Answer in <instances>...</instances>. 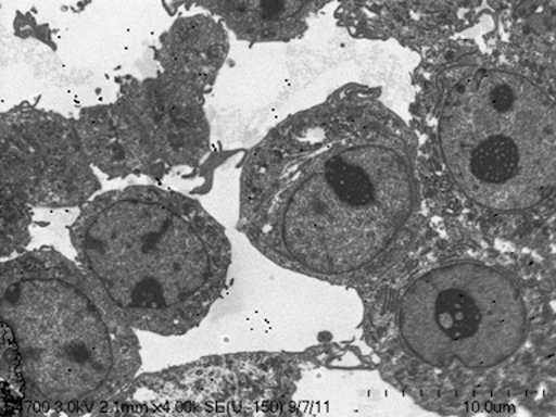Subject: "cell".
Listing matches in <instances>:
<instances>
[{
    "instance_id": "5",
    "label": "cell",
    "mask_w": 556,
    "mask_h": 417,
    "mask_svg": "<svg viewBox=\"0 0 556 417\" xmlns=\"http://www.w3.org/2000/svg\"><path fill=\"white\" fill-rule=\"evenodd\" d=\"M0 315L20 355V415H99L141 371L137 330L54 248L3 260Z\"/></svg>"
},
{
    "instance_id": "1",
    "label": "cell",
    "mask_w": 556,
    "mask_h": 417,
    "mask_svg": "<svg viewBox=\"0 0 556 417\" xmlns=\"http://www.w3.org/2000/svg\"><path fill=\"white\" fill-rule=\"evenodd\" d=\"M419 163L406 122L369 87H343L274 126L248 152L239 232L290 271L369 285L416 241Z\"/></svg>"
},
{
    "instance_id": "3",
    "label": "cell",
    "mask_w": 556,
    "mask_h": 417,
    "mask_svg": "<svg viewBox=\"0 0 556 417\" xmlns=\"http://www.w3.org/2000/svg\"><path fill=\"white\" fill-rule=\"evenodd\" d=\"M417 117L426 168L469 220L510 228L552 202L554 90L532 70L485 59L451 65L426 87Z\"/></svg>"
},
{
    "instance_id": "2",
    "label": "cell",
    "mask_w": 556,
    "mask_h": 417,
    "mask_svg": "<svg viewBox=\"0 0 556 417\" xmlns=\"http://www.w3.org/2000/svg\"><path fill=\"white\" fill-rule=\"evenodd\" d=\"M368 343L382 376L430 410L521 406L554 378V332L533 273L460 243L406 256L378 278Z\"/></svg>"
},
{
    "instance_id": "9",
    "label": "cell",
    "mask_w": 556,
    "mask_h": 417,
    "mask_svg": "<svg viewBox=\"0 0 556 417\" xmlns=\"http://www.w3.org/2000/svg\"><path fill=\"white\" fill-rule=\"evenodd\" d=\"M216 17L226 30L247 42H287L303 37L308 20L326 3L293 0H242V2H194Z\"/></svg>"
},
{
    "instance_id": "4",
    "label": "cell",
    "mask_w": 556,
    "mask_h": 417,
    "mask_svg": "<svg viewBox=\"0 0 556 417\" xmlns=\"http://www.w3.org/2000/svg\"><path fill=\"white\" fill-rule=\"evenodd\" d=\"M70 226L77 264L135 330L181 337L220 298L228 235L193 198L156 186L103 191Z\"/></svg>"
},
{
    "instance_id": "7",
    "label": "cell",
    "mask_w": 556,
    "mask_h": 417,
    "mask_svg": "<svg viewBox=\"0 0 556 417\" xmlns=\"http://www.w3.org/2000/svg\"><path fill=\"white\" fill-rule=\"evenodd\" d=\"M2 258L30 242L34 208L83 207L100 180L78 139L74 117L21 103L0 122Z\"/></svg>"
},
{
    "instance_id": "6",
    "label": "cell",
    "mask_w": 556,
    "mask_h": 417,
    "mask_svg": "<svg viewBox=\"0 0 556 417\" xmlns=\"http://www.w3.org/2000/svg\"><path fill=\"white\" fill-rule=\"evenodd\" d=\"M228 51V30L216 17H177L154 47L152 76L122 77L113 102L83 108L74 117L93 168L109 178L161 180L202 163L211 148L204 103Z\"/></svg>"
},
{
    "instance_id": "8",
    "label": "cell",
    "mask_w": 556,
    "mask_h": 417,
    "mask_svg": "<svg viewBox=\"0 0 556 417\" xmlns=\"http://www.w3.org/2000/svg\"><path fill=\"white\" fill-rule=\"evenodd\" d=\"M332 348L299 354L208 356L138 376L103 413L139 415H252L281 413L307 367L332 358Z\"/></svg>"
}]
</instances>
